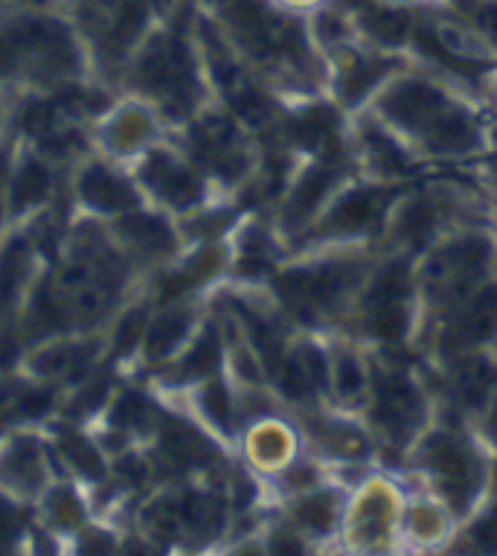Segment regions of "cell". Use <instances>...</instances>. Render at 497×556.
I'll return each mask as SVG.
<instances>
[{"mask_svg":"<svg viewBox=\"0 0 497 556\" xmlns=\"http://www.w3.org/2000/svg\"><path fill=\"white\" fill-rule=\"evenodd\" d=\"M422 164H460L486 155L492 123L474 97L425 71H396L367 105Z\"/></svg>","mask_w":497,"mask_h":556,"instance_id":"1","label":"cell"},{"mask_svg":"<svg viewBox=\"0 0 497 556\" xmlns=\"http://www.w3.org/2000/svg\"><path fill=\"white\" fill-rule=\"evenodd\" d=\"M364 245L311 248L271 277L280 309L303 327V332H341L364 289L375 256Z\"/></svg>","mask_w":497,"mask_h":556,"instance_id":"2","label":"cell"},{"mask_svg":"<svg viewBox=\"0 0 497 556\" xmlns=\"http://www.w3.org/2000/svg\"><path fill=\"white\" fill-rule=\"evenodd\" d=\"M405 464L419 486L451 507L460 525L477 513L495 486V457L483 446L477 431L460 422L434 417L410 446Z\"/></svg>","mask_w":497,"mask_h":556,"instance_id":"3","label":"cell"},{"mask_svg":"<svg viewBox=\"0 0 497 556\" xmlns=\"http://www.w3.org/2000/svg\"><path fill=\"white\" fill-rule=\"evenodd\" d=\"M425 324V306L419 294L417 256L387 251L375 256L364 289L344 324V336H353L370 350H405Z\"/></svg>","mask_w":497,"mask_h":556,"instance_id":"4","label":"cell"},{"mask_svg":"<svg viewBox=\"0 0 497 556\" xmlns=\"http://www.w3.org/2000/svg\"><path fill=\"white\" fill-rule=\"evenodd\" d=\"M361 414L379 440V457L393 452L405 460L434 422L436 408L422 376L402 362L396 350H370V396Z\"/></svg>","mask_w":497,"mask_h":556,"instance_id":"5","label":"cell"},{"mask_svg":"<svg viewBox=\"0 0 497 556\" xmlns=\"http://www.w3.org/2000/svg\"><path fill=\"white\" fill-rule=\"evenodd\" d=\"M497 274V230L488 225L445 233L417 256V280L425 324L460 303Z\"/></svg>","mask_w":497,"mask_h":556,"instance_id":"6","label":"cell"},{"mask_svg":"<svg viewBox=\"0 0 497 556\" xmlns=\"http://www.w3.org/2000/svg\"><path fill=\"white\" fill-rule=\"evenodd\" d=\"M407 486L396 472L367 466L349 481L344 528L337 547L346 554H396L402 551V513Z\"/></svg>","mask_w":497,"mask_h":556,"instance_id":"7","label":"cell"},{"mask_svg":"<svg viewBox=\"0 0 497 556\" xmlns=\"http://www.w3.org/2000/svg\"><path fill=\"white\" fill-rule=\"evenodd\" d=\"M402 190H405V184L346 178L308 230V248H370L372 242H381Z\"/></svg>","mask_w":497,"mask_h":556,"instance_id":"8","label":"cell"},{"mask_svg":"<svg viewBox=\"0 0 497 556\" xmlns=\"http://www.w3.org/2000/svg\"><path fill=\"white\" fill-rule=\"evenodd\" d=\"M300 431L308 455L332 472H358L375 466L379 440L364 420V414L335 405H317L300 410Z\"/></svg>","mask_w":497,"mask_h":556,"instance_id":"9","label":"cell"},{"mask_svg":"<svg viewBox=\"0 0 497 556\" xmlns=\"http://www.w3.org/2000/svg\"><path fill=\"white\" fill-rule=\"evenodd\" d=\"M497 341V274L460 303L431 320V353L439 365L454 358L492 353Z\"/></svg>","mask_w":497,"mask_h":556,"instance_id":"10","label":"cell"},{"mask_svg":"<svg viewBox=\"0 0 497 556\" xmlns=\"http://www.w3.org/2000/svg\"><path fill=\"white\" fill-rule=\"evenodd\" d=\"M140 85L157 93L173 114H190L199 102L201 85L195 74V59L181 36H163L145 50L140 62Z\"/></svg>","mask_w":497,"mask_h":556,"instance_id":"11","label":"cell"},{"mask_svg":"<svg viewBox=\"0 0 497 556\" xmlns=\"http://www.w3.org/2000/svg\"><path fill=\"white\" fill-rule=\"evenodd\" d=\"M346 495H349V481H341L332 472L300 493L285 495V519L282 521L297 530L311 551L337 547L341 528H344Z\"/></svg>","mask_w":497,"mask_h":556,"instance_id":"12","label":"cell"},{"mask_svg":"<svg viewBox=\"0 0 497 556\" xmlns=\"http://www.w3.org/2000/svg\"><path fill=\"white\" fill-rule=\"evenodd\" d=\"M460 519L448 504L425 486H407L405 513H402V551L436 554L454 545Z\"/></svg>","mask_w":497,"mask_h":556,"instance_id":"13","label":"cell"},{"mask_svg":"<svg viewBox=\"0 0 497 556\" xmlns=\"http://www.w3.org/2000/svg\"><path fill=\"white\" fill-rule=\"evenodd\" d=\"M306 455L303 431L291 420L273 414H256L247 422V457L259 475L280 481L300 457Z\"/></svg>","mask_w":497,"mask_h":556,"instance_id":"14","label":"cell"},{"mask_svg":"<svg viewBox=\"0 0 497 556\" xmlns=\"http://www.w3.org/2000/svg\"><path fill=\"white\" fill-rule=\"evenodd\" d=\"M192 152L213 173L239 181L251 173V155L239 123L233 117H209L192 126Z\"/></svg>","mask_w":497,"mask_h":556,"instance_id":"15","label":"cell"},{"mask_svg":"<svg viewBox=\"0 0 497 556\" xmlns=\"http://www.w3.org/2000/svg\"><path fill=\"white\" fill-rule=\"evenodd\" d=\"M143 178L163 201H169L178 211H190L204 199L201 175L190 166H183L181 161H175L173 155H166V152H154L149 157Z\"/></svg>","mask_w":497,"mask_h":556,"instance_id":"16","label":"cell"},{"mask_svg":"<svg viewBox=\"0 0 497 556\" xmlns=\"http://www.w3.org/2000/svg\"><path fill=\"white\" fill-rule=\"evenodd\" d=\"M431 38L443 53L451 55L454 62L497 64V47L471 21H434L431 24Z\"/></svg>","mask_w":497,"mask_h":556,"instance_id":"17","label":"cell"},{"mask_svg":"<svg viewBox=\"0 0 497 556\" xmlns=\"http://www.w3.org/2000/svg\"><path fill=\"white\" fill-rule=\"evenodd\" d=\"M175 507H178L181 528L190 530L192 536L216 539L227 525L225 498L213 493H187L181 502H175Z\"/></svg>","mask_w":497,"mask_h":556,"instance_id":"18","label":"cell"},{"mask_svg":"<svg viewBox=\"0 0 497 556\" xmlns=\"http://www.w3.org/2000/svg\"><path fill=\"white\" fill-rule=\"evenodd\" d=\"M163 452L173 464L183 469H195V466H213L218 460L216 446L209 443L204 434L187 426V422H169L163 429Z\"/></svg>","mask_w":497,"mask_h":556,"instance_id":"19","label":"cell"},{"mask_svg":"<svg viewBox=\"0 0 497 556\" xmlns=\"http://www.w3.org/2000/svg\"><path fill=\"white\" fill-rule=\"evenodd\" d=\"M471 554H497V483L488 498L477 507V513L466 519L454 536V545Z\"/></svg>","mask_w":497,"mask_h":556,"instance_id":"20","label":"cell"},{"mask_svg":"<svg viewBox=\"0 0 497 556\" xmlns=\"http://www.w3.org/2000/svg\"><path fill=\"white\" fill-rule=\"evenodd\" d=\"M81 195L85 201L97 207V211L114 213V211H128L135 207L137 195L131 192L126 181H119L111 173H105L102 166H91L85 178H81Z\"/></svg>","mask_w":497,"mask_h":556,"instance_id":"21","label":"cell"},{"mask_svg":"<svg viewBox=\"0 0 497 556\" xmlns=\"http://www.w3.org/2000/svg\"><path fill=\"white\" fill-rule=\"evenodd\" d=\"M221 356H225V346H221V336L216 329L207 327L199 336V341L190 346V353L181 358L178 365V379H187V382H195V379H204L207 382L209 376L218 374L221 367Z\"/></svg>","mask_w":497,"mask_h":556,"instance_id":"22","label":"cell"},{"mask_svg":"<svg viewBox=\"0 0 497 556\" xmlns=\"http://www.w3.org/2000/svg\"><path fill=\"white\" fill-rule=\"evenodd\" d=\"M119 230L126 233L131 245L149 251V254H169L175 248L173 230L157 216H137L135 213V216H126L119 222Z\"/></svg>","mask_w":497,"mask_h":556,"instance_id":"23","label":"cell"},{"mask_svg":"<svg viewBox=\"0 0 497 556\" xmlns=\"http://www.w3.org/2000/svg\"><path fill=\"white\" fill-rule=\"evenodd\" d=\"M190 327H192L190 309L163 312L161 318H157V324L149 329V341H145V346H149V358L157 362V358H166L169 353H175V350L181 346L183 338H187V332H190Z\"/></svg>","mask_w":497,"mask_h":556,"instance_id":"24","label":"cell"},{"mask_svg":"<svg viewBox=\"0 0 497 556\" xmlns=\"http://www.w3.org/2000/svg\"><path fill=\"white\" fill-rule=\"evenodd\" d=\"M201 408L207 414V420L221 431L235 429V405L233 396H230V388L225 384V379H218V376H209L207 388L201 391Z\"/></svg>","mask_w":497,"mask_h":556,"instance_id":"25","label":"cell"},{"mask_svg":"<svg viewBox=\"0 0 497 556\" xmlns=\"http://www.w3.org/2000/svg\"><path fill=\"white\" fill-rule=\"evenodd\" d=\"M50 192V173L47 166H41L38 161H27L24 169L18 173V181H15V192H12V207L15 211H27L33 204L47 199Z\"/></svg>","mask_w":497,"mask_h":556,"instance_id":"26","label":"cell"},{"mask_svg":"<svg viewBox=\"0 0 497 556\" xmlns=\"http://www.w3.org/2000/svg\"><path fill=\"white\" fill-rule=\"evenodd\" d=\"M27 277V242L15 239L0 256V303H12Z\"/></svg>","mask_w":497,"mask_h":556,"instance_id":"27","label":"cell"},{"mask_svg":"<svg viewBox=\"0 0 497 556\" xmlns=\"http://www.w3.org/2000/svg\"><path fill=\"white\" fill-rule=\"evenodd\" d=\"M3 472H18L12 483L21 490H36L41 481V466H38V452L33 448V443H18L12 448L10 457L3 460Z\"/></svg>","mask_w":497,"mask_h":556,"instance_id":"28","label":"cell"},{"mask_svg":"<svg viewBox=\"0 0 497 556\" xmlns=\"http://www.w3.org/2000/svg\"><path fill=\"white\" fill-rule=\"evenodd\" d=\"M62 452L67 455V460H71L81 475H88V478H102V472H105V464H102V457L97 455V448H93L85 438H79V434H67V438L62 440Z\"/></svg>","mask_w":497,"mask_h":556,"instance_id":"29","label":"cell"},{"mask_svg":"<svg viewBox=\"0 0 497 556\" xmlns=\"http://www.w3.org/2000/svg\"><path fill=\"white\" fill-rule=\"evenodd\" d=\"M152 405L140 396V393H126L114 408V426L117 429H140L143 431L152 420Z\"/></svg>","mask_w":497,"mask_h":556,"instance_id":"30","label":"cell"},{"mask_svg":"<svg viewBox=\"0 0 497 556\" xmlns=\"http://www.w3.org/2000/svg\"><path fill=\"white\" fill-rule=\"evenodd\" d=\"M64 320H67V315L55 306L50 292H38L36 303H33V318H29L33 336H47L53 329H62Z\"/></svg>","mask_w":497,"mask_h":556,"instance_id":"31","label":"cell"},{"mask_svg":"<svg viewBox=\"0 0 497 556\" xmlns=\"http://www.w3.org/2000/svg\"><path fill=\"white\" fill-rule=\"evenodd\" d=\"M471 429L477 431V438L483 440V446L492 452V457H495L497 464V391L492 393V400L486 402V408L474 417V426H471Z\"/></svg>","mask_w":497,"mask_h":556,"instance_id":"32","label":"cell"},{"mask_svg":"<svg viewBox=\"0 0 497 556\" xmlns=\"http://www.w3.org/2000/svg\"><path fill=\"white\" fill-rule=\"evenodd\" d=\"M471 24L497 47V0H474V7H471Z\"/></svg>","mask_w":497,"mask_h":556,"instance_id":"33","label":"cell"},{"mask_svg":"<svg viewBox=\"0 0 497 556\" xmlns=\"http://www.w3.org/2000/svg\"><path fill=\"white\" fill-rule=\"evenodd\" d=\"M53 114L55 109L50 102H33V105L24 111V128L38 137L50 135V131H53Z\"/></svg>","mask_w":497,"mask_h":556,"instance_id":"34","label":"cell"},{"mask_svg":"<svg viewBox=\"0 0 497 556\" xmlns=\"http://www.w3.org/2000/svg\"><path fill=\"white\" fill-rule=\"evenodd\" d=\"M143 329H145V312L143 309L128 312L126 318H123V324H119V329H117V350H119V353H128V350H135L137 338H140V332H143Z\"/></svg>","mask_w":497,"mask_h":556,"instance_id":"35","label":"cell"},{"mask_svg":"<svg viewBox=\"0 0 497 556\" xmlns=\"http://www.w3.org/2000/svg\"><path fill=\"white\" fill-rule=\"evenodd\" d=\"M27 525V516L21 507H15L7 498H0V542H12V539H18V533Z\"/></svg>","mask_w":497,"mask_h":556,"instance_id":"36","label":"cell"},{"mask_svg":"<svg viewBox=\"0 0 497 556\" xmlns=\"http://www.w3.org/2000/svg\"><path fill=\"white\" fill-rule=\"evenodd\" d=\"M53 516L59 525H64V528H73V525H79L81 519V507L79 502L73 498V493H55L53 498Z\"/></svg>","mask_w":497,"mask_h":556,"instance_id":"37","label":"cell"},{"mask_svg":"<svg viewBox=\"0 0 497 556\" xmlns=\"http://www.w3.org/2000/svg\"><path fill=\"white\" fill-rule=\"evenodd\" d=\"M50 400H53V393H27V396H21L18 400V414L21 417H38V414H44L50 408Z\"/></svg>","mask_w":497,"mask_h":556,"instance_id":"38","label":"cell"},{"mask_svg":"<svg viewBox=\"0 0 497 556\" xmlns=\"http://www.w3.org/2000/svg\"><path fill=\"white\" fill-rule=\"evenodd\" d=\"M105 393H109V379H97V382L85 388V393H79L76 410H93L102 400H105Z\"/></svg>","mask_w":497,"mask_h":556,"instance_id":"39","label":"cell"},{"mask_svg":"<svg viewBox=\"0 0 497 556\" xmlns=\"http://www.w3.org/2000/svg\"><path fill=\"white\" fill-rule=\"evenodd\" d=\"M277 7H282L285 12H315L320 10L323 0H273Z\"/></svg>","mask_w":497,"mask_h":556,"instance_id":"40","label":"cell"},{"mask_svg":"<svg viewBox=\"0 0 497 556\" xmlns=\"http://www.w3.org/2000/svg\"><path fill=\"white\" fill-rule=\"evenodd\" d=\"M15 362V344L12 341H7V338H0V365L7 367Z\"/></svg>","mask_w":497,"mask_h":556,"instance_id":"41","label":"cell"},{"mask_svg":"<svg viewBox=\"0 0 497 556\" xmlns=\"http://www.w3.org/2000/svg\"><path fill=\"white\" fill-rule=\"evenodd\" d=\"M7 173H10V149H0V184L7 181Z\"/></svg>","mask_w":497,"mask_h":556,"instance_id":"42","label":"cell"},{"mask_svg":"<svg viewBox=\"0 0 497 556\" xmlns=\"http://www.w3.org/2000/svg\"><path fill=\"white\" fill-rule=\"evenodd\" d=\"M488 195H492V204H495V222H497V173H495V181H492V192H488Z\"/></svg>","mask_w":497,"mask_h":556,"instance_id":"43","label":"cell"},{"mask_svg":"<svg viewBox=\"0 0 497 556\" xmlns=\"http://www.w3.org/2000/svg\"><path fill=\"white\" fill-rule=\"evenodd\" d=\"M381 3H390V7H402V10H405L407 3H417V0H381Z\"/></svg>","mask_w":497,"mask_h":556,"instance_id":"44","label":"cell"},{"mask_svg":"<svg viewBox=\"0 0 497 556\" xmlns=\"http://www.w3.org/2000/svg\"><path fill=\"white\" fill-rule=\"evenodd\" d=\"M492 356L497 358V341H495V346H492Z\"/></svg>","mask_w":497,"mask_h":556,"instance_id":"45","label":"cell"}]
</instances>
